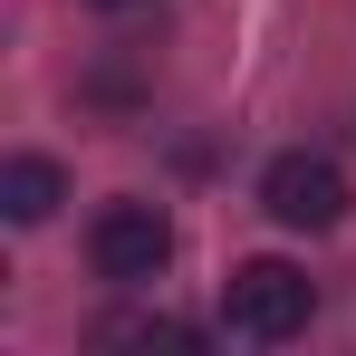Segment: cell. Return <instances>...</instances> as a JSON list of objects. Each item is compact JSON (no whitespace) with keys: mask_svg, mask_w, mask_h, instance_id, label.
I'll return each mask as SVG.
<instances>
[{"mask_svg":"<svg viewBox=\"0 0 356 356\" xmlns=\"http://www.w3.org/2000/svg\"><path fill=\"white\" fill-rule=\"evenodd\" d=\"M260 212L270 222H289V232H337L347 222V174L327 164V154H270V174H260Z\"/></svg>","mask_w":356,"mask_h":356,"instance_id":"3","label":"cell"},{"mask_svg":"<svg viewBox=\"0 0 356 356\" xmlns=\"http://www.w3.org/2000/svg\"><path fill=\"white\" fill-rule=\"evenodd\" d=\"M58 202H67V174L49 164V154H10V164H0V212H10L19 232H39Z\"/></svg>","mask_w":356,"mask_h":356,"instance_id":"4","label":"cell"},{"mask_svg":"<svg viewBox=\"0 0 356 356\" xmlns=\"http://www.w3.org/2000/svg\"><path fill=\"white\" fill-rule=\"evenodd\" d=\"M222 318H232V337H250V347H289L298 327L318 318V289H308L298 260H241L232 280H222Z\"/></svg>","mask_w":356,"mask_h":356,"instance_id":"1","label":"cell"},{"mask_svg":"<svg viewBox=\"0 0 356 356\" xmlns=\"http://www.w3.org/2000/svg\"><path fill=\"white\" fill-rule=\"evenodd\" d=\"M106 347H202V327H193V318H116V327H106Z\"/></svg>","mask_w":356,"mask_h":356,"instance_id":"5","label":"cell"},{"mask_svg":"<svg viewBox=\"0 0 356 356\" xmlns=\"http://www.w3.org/2000/svg\"><path fill=\"white\" fill-rule=\"evenodd\" d=\"M164 260H174V222H164L154 202H106V212L87 222V270H97L106 289L164 280Z\"/></svg>","mask_w":356,"mask_h":356,"instance_id":"2","label":"cell"},{"mask_svg":"<svg viewBox=\"0 0 356 356\" xmlns=\"http://www.w3.org/2000/svg\"><path fill=\"white\" fill-rule=\"evenodd\" d=\"M106 10H125V0H106Z\"/></svg>","mask_w":356,"mask_h":356,"instance_id":"6","label":"cell"}]
</instances>
